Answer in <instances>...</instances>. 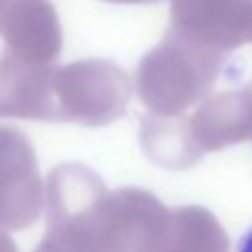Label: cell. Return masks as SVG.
<instances>
[{"label": "cell", "instance_id": "1", "mask_svg": "<svg viewBox=\"0 0 252 252\" xmlns=\"http://www.w3.org/2000/svg\"><path fill=\"white\" fill-rule=\"evenodd\" d=\"M102 179L83 163H61L45 185L47 230L33 252H96L94 211L104 197Z\"/></svg>", "mask_w": 252, "mask_h": 252}, {"label": "cell", "instance_id": "2", "mask_svg": "<svg viewBox=\"0 0 252 252\" xmlns=\"http://www.w3.org/2000/svg\"><path fill=\"white\" fill-rule=\"evenodd\" d=\"M130 94L128 75L110 59H81L53 73L55 122L106 126L126 112Z\"/></svg>", "mask_w": 252, "mask_h": 252}, {"label": "cell", "instance_id": "3", "mask_svg": "<svg viewBox=\"0 0 252 252\" xmlns=\"http://www.w3.org/2000/svg\"><path fill=\"white\" fill-rule=\"evenodd\" d=\"M45 189L32 142L18 128L0 126V226L24 230L43 207Z\"/></svg>", "mask_w": 252, "mask_h": 252}, {"label": "cell", "instance_id": "4", "mask_svg": "<svg viewBox=\"0 0 252 252\" xmlns=\"http://www.w3.org/2000/svg\"><path fill=\"white\" fill-rule=\"evenodd\" d=\"M154 203L138 189L106 191L94 211L96 252H150Z\"/></svg>", "mask_w": 252, "mask_h": 252}, {"label": "cell", "instance_id": "5", "mask_svg": "<svg viewBox=\"0 0 252 252\" xmlns=\"http://www.w3.org/2000/svg\"><path fill=\"white\" fill-rule=\"evenodd\" d=\"M53 73V63H33L4 47L0 55V118L55 122Z\"/></svg>", "mask_w": 252, "mask_h": 252}, {"label": "cell", "instance_id": "6", "mask_svg": "<svg viewBox=\"0 0 252 252\" xmlns=\"http://www.w3.org/2000/svg\"><path fill=\"white\" fill-rule=\"evenodd\" d=\"M2 35L6 49L43 65L53 63L63 45L57 12L47 0H8Z\"/></svg>", "mask_w": 252, "mask_h": 252}, {"label": "cell", "instance_id": "7", "mask_svg": "<svg viewBox=\"0 0 252 252\" xmlns=\"http://www.w3.org/2000/svg\"><path fill=\"white\" fill-rule=\"evenodd\" d=\"M234 252H252V226L238 238Z\"/></svg>", "mask_w": 252, "mask_h": 252}, {"label": "cell", "instance_id": "8", "mask_svg": "<svg viewBox=\"0 0 252 252\" xmlns=\"http://www.w3.org/2000/svg\"><path fill=\"white\" fill-rule=\"evenodd\" d=\"M0 252H18L14 240L8 236V232H6L4 226H0Z\"/></svg>", "mask_w": 252, "mask_h": 252}, {"label": "cell", "instance_id": "9", "mask_svg": "<svg viewBox=\"0 0 252 252\" xmlns=\"http://www.w3.org/2000/svg\"><path fill=\"white\" fill-rule=\"evenodd\" d=\"M6 6H8V0H0V32H2V20H4Z\"/></svg>", "mask_w": 252, "mask_h": 252}, {"label": "cell", "instance_id": "10", "mask_svg": "<svg viewBox=\"0 0 252 252\" xmlns=\"http://www.w3.org/2000/svg\"><path fill=\"white\" fill-rule=\"evenodd\" d=\"M106 2H114V4H118V2H148V0H106Z\"/></svg>", "mask_w": 252, "mask_h": 252}]
</instances>
